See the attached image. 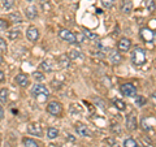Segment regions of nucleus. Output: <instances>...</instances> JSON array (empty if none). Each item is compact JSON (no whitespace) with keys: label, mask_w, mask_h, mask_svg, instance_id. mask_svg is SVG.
Wrapping results in <instances>:
<instances>
[{"label":"nucleus","mask_w":156,"mask_h":147,"mask_svg":"<svg viewBox=\"0 0 156 147\" xmlns=\"http://www.w3.org/2000/svg\"><path fill=\"white\" fill-rule=\"evenodd\" d=\"M124 147H138V143L133 138H128L124 142Z\"/></svg>","instance_id":"obj_25"},{"label":"nucleus","mask_w":156,"mask_h":147,"mask_svg":"<svg viewBox=\"0 0 156 147\" xmlns=\"http://www.w3.org/2000/svg\"><path fill=\"white\" fill-rule=\"evenodd\" d=\"M16 82L21 87H26L29 85V77L26 74H23V73H20V74L16 76Z\"/></svg>","instance_id":"obj_12"},{"label":"nucleus","mask_w":156,"mask_h":147,"mask_svg":"<svg viewBox=\"0 0 156 147\" xmlns=\"http://www.w3.org/2000/svg\"><path fill=\"white\" fill-rule=\"evenodd\" d=\"M7 50H8V46H7L5 39L0 37V51H2V52H7Z\"/></svg>","instance_id":"obj_30"},{"label":"nucleus","mask_w":156,"mask_h":147,"mask_svg":"<svg viewBox=\"0 0 156 147\" xmlns=\"http://www.w3.org/2000/svg\"><path fill=\"white\" fill-rule=\"evenodd\" d=\"M58 37H60L62 41H65L68 43H77V37L73 34L72 31L69 30H66V29H61L60 31H58Z\"/></svg>","instance_id":"obj_3"},{"label":"nucleus","mask_w":156,"mask_h":147,"mask_svg":"<svg viewBox=\"0 0 156 147\" xmlns=\"http://www.w3.org/2000/svg\"><path fill=\"white\" fill-rule=\"evenodd\" d=\"M47 112L51 113L53 116H58L62 112V108H61V104L58 102H51L50 104L47 106Z\"/></svg>","instance_id":"obj_6"},{"label":"nucleus","mask_w":156,"mask_h":147,"mask_svg":"<svg viewBox=\"0 0 156 147\" xmlns=\"http://www.w3.org/2000/svg\"><path fill=\"white\" fill-rule=\"evenodd\" d=\"M146 8L150 12L155 11V0H146Z\"/></svg>","instance_id":"obj_26"},{"label":"nucleus","mask_w":156,"mask_h":147,"mask_svg":"<svg viewBox=\"0 0 156 147\" xmlns=\"http://www.w3.org/2000/svg\"><path fill=\"white\" fill-rule=\"evenodd\" d=\"M131 47V41L129 38H121L119 41V50L122 51V52H126L129 51Z\"/></svg>","instance_id":"obj_9"},{"label":"nucleus","mask_w":156,"mask_h":147,"mask_svg":"<svg viewBox=\"0 0 156 147\" xmlns=\"http://www.w3.org/2000/svg\"><path fill=\"white\" fill-rule=\"evenodd\" d=\"M26 37L30 42H37L38 38H39V30L35 26H30L26 30Z\"/></svg>","instance_id":"obj_8"},{"label":"nucleus","mask_w":156,"mask_h":147,"mask_svg":"<svg viewBox=\"0 0 156 147\" xmlns=\"http://www.w3.org/2000/svg\"><path fill=\"white\" fill-rule=\"evenodd\" d=\"M146 102H147V99H146L144 96H136V98H135V103H136V106H138V107L144 106Z\"/></svg>","instance_id":"obj_28"},{"label":"nucleus","mask_w":156,"mask_h":147,"mask_svg":"<svg viewBox=\"0 0 156 147\" xmlns=\"http://www.w3.org/2000/svg\"><path fill=\"white\" fill-rule=\"evenodd\" d=\"M115 106L117 107L119 109H121V111H124L125 108H126V106H125V103L122 102V100H120V99H115Z\"/></svg>","instance_id":"obj_29"},{"label":"nucleus","mask_w":156,"mask_h":147,"mask_svg":"<svg viewBox=\"0 0 156 147\" xmlns=\"http://www.w3.org/2000/svg\"><path fill=\"white\" fill-rule=\"evenodd\" d=\"M58 60H60V65L62 68H66V66H69V61H70V59L68 55H62L58 57Z\"/></svg>","instance_id":"obj_18"},{"label":"nucleus","mask_w":156,"mask_h":147,"mask_svg":"<svg viewBox=\"0 0 156 147\" xmlns=\"http://www.w3.org/2000/svg\"><path fill=\"white\" fill-rule=\"evenodd\" d=\"M131 61H133V64L139 66V65H143L144 61H146V52L142 48H135V50L131 52Z\"/></svg>","instance_id":"obj_1"},{"label":"nucleus","mask_w":156,"mask_h":147,"mask_svg":"<svg viewBox=\"0 0 156 147\" xmlns=\"http://www.w3.org/2000/svg\"><path fill=\"white\" fill-rule=\"evenodd\" d=\"M31 94L34 96H38V95L48 96L50 95V90H48L44 85H42V83H35V85L33 86V89H31Z\"/></svg>","instance_id":"obj_4"},{"label":"nucleus","mask_w":156,"mask_h":147,"mask_svg":"<svg viewBox=\"0 0 156 147\" xmlns=\"http://www.w3.org/2000/svg\"><path fill=\"white\" fill-rule=\"evenodd\" d=\"M120 90L125 96H135L136 95V89L131 83H124V85H121Z\"/></svg>","instance_id":"obj_5"},{"label":"nucleus","mask_w":156,"mask_h":147,"mask_svg":"<svg viewBox=\"0 0 156 147\" xmlns=\"http://www.w3.org/2000/svg\"><path fill=\"white\" fill-rule=\"evenodd\" d=\"M115 0H101V4H103L104 8H112L113 7Z\"/></svg>","instance_id":"obj_32"},{"label":"nucleus","mask_w":156,"mask_h":147,"mask_svg":"<svg viewBox=\"0 0 156 147\" xmlns=\"http://www.w3.org/2000/svg\"><path fill=\"white\" fill-rule=\"evenodd\" d=\"M78 57H82V53L77 50H73L69 52V59L70 60H74V59H78Z\"/></svg>","instance_id":"obj_27"},{"label":"nucleus","mask_w":156,"mask_h":147,"mask_svg":"<svg viewBox=\"0 0 156 147\" xmlns=\"http://www.w3.org/2000/svg\"><path fill=\"white\" fill-rule=\"evenodd\" d=\"M4 78H5V76H4V73H3L2 70H0V82L4 81Z\"/></svg>","instance_id":"obj_36"},{"label":"nucleus","mask_w":156,"mask_h":147,"mask_svg":"<svg viewBox=\"0 0 156 147\" xmlns=\"http://www.w3.org/2000/svg\"><path fill=\"white\" fill-rule=\"evenodd\" d=\"M8 20L11 22H13V23H21L22 22V17H21V14H20L18 12H16V13H11L8 16Z\"/></svg>","instance_id":"obj_16"},{"label":"nucleus","mask_w":156,"mask_h":147,"mask_svg":"<svg viewBox=\"0 0 156 147\" xmlns=\"http://www.w3.org/2000/svg\"><path fill=\"white\" fill-rule=\"evenodd\" d=\"M140 38L143 39L144 43H147V45H152L155 42V33L151 30L148 27H144L140 30Z\"/></svg>","instance_id":"obj_2"},{"label":"nucleus","mask_w":156,"mask_h":147,"mask_svg":"<svg viewBox=\"0 0 156 147\" xmlns=\"http://www.w3.org/2000/svg\"><path fill=\"white\" fill-rule=\"evenodd\" d=\"M38 16V9L35 5H30L26 8V17L30 18V20H34Z\"/></svg>","instance_id":"obj_15"},{"label":"nucleus","mask_w":156,"mask_h":147,"mask_svg":"<svg viewBox=\"0 0 156 147\" xmlns=\"http://www.w3.org/2000/svg\"><path fill=\"white\" fill-rule=\"evenodd\" d=\"M76 131L78 133V135H82V137H89L91 134V131L89 130V128H87L86 125L81 124V122H78V124L76 125Z\"/></svg>","instance_id":"obj_10"},{"label":"nucleus","mask_w":156,"mask_h":147,"mask_svg":"<svg viewBox=\"0 0 156 147\" xmlns=\"http://www.w3.org/2000/svg\"><path fill=\"white\" fill-rule=\"evenodd\" d=\"M27 133L31 135H37V137H42V126L37 124V122H31L27 126Z\"/></svg>","instance_id":"obj_7"},{"label":"nucleus","mask_w":156,"mask_h":147,"mask_svg":"<svg viewBox=\"0 0 156 147\" xmlns=\"http://www.w3.org/2000/svg\"><path fill=\"white\" fill-rule=\"evenodd\" d=\"M33 77L35 78V81H43V80H44V76H43L41 72H35L33 74Z\"/></svg>","instance_id":"obj_34"},{"label":"nucleus","mask_w":156,"mask_h":147,"mask_svg":"<svg viewBox=\"0 0 156 147\" xmlns=\"http://www.w3.org/2000/svg\"><path fill=\"white\" fill-rule=\"evenodd\" d=\"M7 100H8V90L7 89H2L0 90V102L5 104Z\"/></svg>","instance_id":"obj_24"},{"label":"nucleus","mask_w":156,"mask_h":147,"mask_svg":"<svg viewBox=\"0 0 156 147\" xmlns=\"http://www.w3.org/2000/svg\"><path fill=\"white\" fill-rule=\"evenodd\" d=\"M3 119H4V109H3L2 104H0V120H3Z\"/></svg>","instance_id":"obj_35"},{"label":"nucleus","mask_w":156,"mask_h":147,"mask_svg":"<svg viewBox=\"0 0 156 147\" xmlns=\"http://www.w3.org/2000/svg\"><path fill=\"white\" fill-rule=\"evenodd\" d=\"M41 68H42V69L44 70V72H52V70H53L52 63H51L50 60H44V61H43L42 64H41Z\"/></svg>","instance_id":"obj_17"},{"label":"nucleus","mask_w":156,"mask_h":147,"mask_svg":"<svg viewBox=\"0 0 156 147\" xmlns=\"http://www.w3.org/2000/svg\"><path fill=\"white\" fill-rule=\"evenodd\" d=\"M121 11L125 14H129L133 11V3H131L130 0H122V2H121Z\"/></svg>","instance_id":"obj_13"},{"label":"nucleus","mask_w":156,"mask_h":147,"mask_svg":"<svg viewBox=\"0 0 156 147\" xmlns=\"http://www.w3.org/2000/svg\"><path fill=\"white\" fill-rule=\"evenodd\" d=\"M23 145H25V147H41L35 141L31 139V138H25L23 139Z\"/></svg>","instance_id":"obj_21"},{"label":"nucleus","mask_w":156,"mask_h":147,"mask_svg":"<svg viewBox=\"0 0 156 147\" xmlns=\"http://www.w3.org/2000/svg\"><path fill=\"white\" fill-rule=\"evenodd\" d=\"M126 126H128L129 130H135L138 128V122H136V119L134 115L128 116V119H126Z\"/></svg>","instance_id":"obj_11"},{"label":"nucleus","mask_w":156,"mask_h":147,"mask_svg":"<svg viewBox=\"0 0 156 147\" xmlns=\"http://www.w3.org/2000/svg\"><path fill=\"white\" fill-rule=\"evenodd\" d=\"M9 26V23L5 21V20H3V18H0V31H4V30H7Z\"/></svg>","instance_id":"obj_31"},{"label":"nucleus","mask_w":156,"mask_h":147,"mask_svg":"<svg viewBox=\"0 0 156 147\" xmlns=\"http://www.w3.org/2000/svg\"><path fill=\"white\" fill-rule=\"evenodd\" d=\"M47 135H48V138H50V139H55L56 137L58 135V130L55 129V128H48V130H47Z\"/></svg>","instance_id":"obj_20"},{"label":"nucleus","mask_w":156,"mask_h":147,"mask_svg":"<svg viewBox=\"0 0 156 147\" xmlns=\"http://www.w3.org/2000/svg\"><path fill=\"white\" fill-rule=\"evenodd\" d=\"M7 35H8V38L11 39V41H16V39L21 35V33H20V30H9L7 33Z\"/></svg>","instance_id":"obj_19"},{"label":"nucleus","mask_w":156,"mask_h":147,"mask_svg":"<svg viewBox=\"0 0 156 147\" xmlns=\"http://www.w3.org/2000/svg\"><path fill=\"white\" fill-rule=\"evenodd\" d=\"M109 60H111V63H112L113 65H117V64H120V63L122 61V57H121L120 52H117V51H112V53L109 55Z\"/></svg>","instance_id":"obj_14"},{"label":"nucleus","mask_w":156,"mask_h":147,"mask_svg":"<svg viewBox=\"0 0 156 147\" xmlns=\"http://www.w3.org/2000/svg\"><path fill=\"white\" fill-rule=\"evenodd\" d=\"M27 2H30V3H33V2H35V0H27Z\"/></svg>","instance_id":"obj_38"},{"label":"nucleus","mask_w":156,"mask_h":147,"mask_svg":"<svg viewBox=\"0 0 156 147\" xmlns=\"http://www.w3.org/2000/svg\"><path fill=\"white\" fill-rule=\"evenodd\" d=\"M83 35H85L86 39H89V41H96V39L99 38V37H98V34L91 33V31H87V30L83 31Z\"/></svg>","instance_id":"obj_23"},{"label":"nucleus","mask_w":156,"mask_h":147,"mask_svg":"<svg viewBox=\"0 0 156 147\" xmlns=\"http://www.w3.org/2000/svg\"><path fill=\"white\" fill-rule=\"evenodd\" d=\"M4 63V59H3V56H0V65H2Z\"/></svg>","instance_id":"obj_37"},{"label":"nucleus","mask_w":156,"mask_h":147,"mask_svg":"<svg viewBox=\"0 0 156 147\" xmlns=\"http://www.w3.org/2000/svg\"><path fill=\"white\" fill-rule=\"evenodd\" d=\"M39 3H41V7L43 8V11H51V3H50V0H39Z\"/></svg>","instance_id":"obj_22"},{"label":"nucleus","mask_w":156,"mask_h":147,"mask_svg":"<svg viewBox=\"0 0 156 147\" xmlns=\"http://www.w3.org/2000/svg\"><path fill=\"white\" fill-rule=\"evenodd\" d=\"M13 5V0H3V8L11 9Z\"/></svg>","instance_id":"obj_33"}]
</instances>
